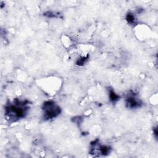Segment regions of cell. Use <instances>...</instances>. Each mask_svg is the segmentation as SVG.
<instances>
[{
    "label": "cell",
    "instance_id": "obj_7",
    "mask_svg": "<svg viewBox=\"0 0 158 158\" xmlns=\"http://www.w3.org/2000/svg\"><path fill=\"white\" fill-rule=\"evenodd\" d=\"M44 16H47L48 17H56L59 16V14H56L55 12H53L51 11H48L45 13H44Z\"/></svg>",
    "mask_w": 158,
    "mask_h": 158
},
{
    "label": "cell",
    "instance_id": "obj_2",
    "mask_svg": "<svg viewBox=\"0 0 158 158\" xmlns=\"http://www.w3.org/2000/svg\"><path fill=\"white\" fill-rule=\"evenodd\" d=\"M43 118L48 121L58 117L61 112V109L53 101H45L43 105Z\"/></svg>",
    "mask_w": 158,
    "mask_h": 158
},
{
    "label": "cell",
    "instance_id": "obj_5",
    "mask_svg": "<svg viewBox=\"0 0 158 158\" xmlns=\"http://www.w3.org/2000/svg\"><path fill=\"white\" fill-rule=\"evenodd\" d=\"M126 21L131 26H133V25L137 24V20L134 16V14L132 12L127 13L126 16Z\"/></svg>",
    "mask_w": 158,
    "mask_h": 158
},
{
    "label": "cell",
    "instance_id": "obj_4",
    "mask_svg": "<svg viewBox=\"0 0 158 158\" xmlns=\"http://www.w3.org/2000/svg\"><path fill=\"white\" fill-rule=\"evenodd\" d=\"M109 100L112 103H116L117 101L119 100L120 96L115 93L114 90L113 89L111 88L109 90Z\"/></svg>",
    "mask_w": 158,
    "mask_h": 158
},
{
    "label": "cell",
    "instance_id": "obj_6",
    "mask_svg": "<svg viewBox=\"0 0 158 158\" xmlns=\"http://www.w3.org/2000/svg\"><path fill=\"white\" fill-rule=\"evenodd\" d=\"M88 57L87 56V57H83L80 59H78L77 61V64L78 66H83L88 60Z\"/></svg>",
    "mask_w": 158,
    "mask_h": 158
},
{
    "label": "cell",
    "instance_id": "obj_8",
    "mask_svg": "<svg viewBox=\"0 0 158 158\" xmlns=\"http://www.w3.org/2000/svg\"><path fill=\"white\" fill-rule=\"evenodd\" d=\"M153 132H154V135H155V137L157 138V127L155 128L154 129H153Z\"/></svg>",
    "mask_w": 158,
    "mask_h": 158
},
{
    "label": "cell",
    "instance_id": "obj_1",
    "mask_svg": "<svg viewBox=\"0 0 158 158\" xmlns=\"http://www.w3.org/2000/svg\"><path fill=\"white\" fill-rule=\"evenodd\" d=\"M29 110V102L27 100L15 99L12 102L7 103L4 107V114L7 119L16 122L26 117Z\"/></svg>",
    "mask_w": 158,
    "mask_h": 158
},
{
    "label": "cell",
    "instance_id": "obj_3",
    "mask_svg": "<svg viewBox=\"0 0 158 158\" xmlns=\"http://www.w3.org/2000/svg\"><path fill=\"white\" fill-rule=\"evenodd\" d=\"M125 105L127 107L130 109H137L142 106V102L138 98L134 93L128 94L125 98Z\"/></svg>",
    "mask_w": 158,
    "mask_h": 158
}]
</instances>
